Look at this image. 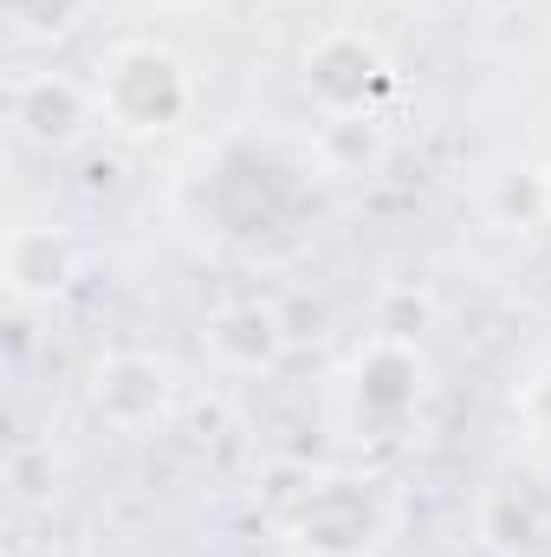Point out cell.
I'll return each mask as SVG.
<instances>
[{
    "mask_svg": "<svg viewBox=\"0 0 551 557\" xmlns=\"http://www.w3.org/2000/svg\"><path fill=\"white\" fill-rule=\"evenodd\" d=\"M487 208H493L506 227H519V221H551L546 169H513V175H500V182H493V195H487Z\"/></svg>",
    "mask_w": 551,
    "mask_h": 557,
    "instance_id": "obj_10",
    "label": "cell"
},
{
    "mask_svg": "<svg viewBox=\"0 0 551 557\" xmlns=\"http://www.w3.org/2000/svg\"><path fill=\"white\" fill-rule=\"evenodd\" d=\"M318 156H325V169H338V175H364V169H377V162L390 156V137H383L377 111H331V117L318 124Z\"/></svg>",
    "mask_w": 551,
    "mask_h": 557,
    "instance_id": "obj_9",
    "label": "cell"
},
{
    "mask_svg": "<svg viewBox=\"0 0 551 557\" xmlns=\"http://www.w3.org/2000/svg\"><path fill=\"white\" fill-rule=\"evenodd\" d=\"M0 273H7L13 305H46L78 278V247L59 227H13L7 253H0Z\"/></svg>",
    "mask_w": 551,
    "mask_h": 557,
    "instance_id": "obj_7",
    "label": "cell"
},
{
    "mask_svg": "<svg viewBox=\"0 0 551 557\" xmlns=\"http://www.w3.org/2000/svg\"><path fill=\"white\" fill-rule=\"evenodd\" d=\"M156 13H195V7H208V0H149Z\"/></svg>",
    "mask_w": 551,
    "mask_h": 557,
    "instance_id": "obj_12",
    "label": "cell"
},
{
    "mask_svg": "<svg viewBox=\"0 0 551 557\" xmlns=\"http://www.w3.org/2000/svg\"><path fill=\"white\" fill-rule=\"evenodd\" d=\"M169 403H175L169 363H156L143 350H118V357H105L91 370V409H98L105 428H118V434L156 428V421L169 416Z\"/></svg>",
    "mask_w": 551,
    "mask_h": 557,
    "instance_id": "obj_5",
    "label": "cell"
},
{
    "mask_svg": "<svg viewBox=\"0 0 551 557\" xmlns=\"http://www.w3.org/2000/svg\"><path fill=\"white\" fill-rule=\"evenodd\" d=\"M305 85H311V98L325 104V117H331V111H370L377 91L390 85V65H383V52H377L364 33L338 26V33H325V39L305 52Z\"/></svg>",
    "mask_w": 551,
    "mask_h": 557,
    "instance_id": "obj_6",
    "label": "cell"
},
{
    "mask_svg": "<svg viewBox=\"0 0 551 557\" xmlns=\"http://www.w3.org/2000/svg\"><path fill=\"white\" fill-rule=\"evenodd\" d=\"M85 13L91 0H7V20L20 39H65Z\"/></svg>",
    "mask_w": 551,
    "mask_h": 557,
    "instance_id": "obj_11",
    "label": "cell"
},
{
    "mask_svg": "<svg viewBox=\"0 0 551 557\" xmlns=\"http://www.w3.org/2000/svg\"><path fill=\"white\" fill-rule=\"evenodd\" d=\"M546 201H551V169H546Z\"/></svg>",
    "mask_w": 551,
    "mask_h": 557,
    "instance_id": "obj_13",
    "label": "cell"
},
{
    "mask_svg": "<svg viewBox=\"0 0 551 557\" xmlns=\"http://www.w3.org/2000/svg\"><path fill=\"white\" fill-rule=\"evenodd\" d=\"M415 396H421V357L403 337H370L364 357L351 363V403L357 421L370 434H396L415 416Z\"/></svg>",
    "mask_w": 551,
    "mask_h": 557,
    "instance_id": "obj_3",
    "label": "cell"
},
{
    "mask_svg": "<svg viewBox=\"0 0 551 557\" xmlns=\"http://www.w3.org/2000/svg\"><path fill=\"white\" fill-rule=\"evenodd\" d=\"M383 532L377 519V499L351 480H331V486H311V499L298 506L292 519V545L305 557H370Z\"/></svg>",
    "mask_w": 551,
    "mask_h": 557,
    "instance_id": "obj_4",
    "label": "cell"
},
{
    "mask_svg": "<svg viewBox=\"0 0 551 557\" xmlns=\"http://www.w3.org/2000/svg\"><path fill=\"white\" fill-rule=\"evenodd\" d=\"M208 350H215V363L234 370V376H267L279 357H285V318H279L273 305H260V298L221 305V311L208 318Z\"/></svg>",
    "mask_w": 551,
    "mask_h": 557,
    "instance_id": "obj_8",
    "label": "cell"
},
{
    "mask_svg": "<svg viewBox=\"0 0 551 557\" xmlns=\"http://www.w3.org/2000/svg\"><path fill=\"white\" fill-rule=\"evenodd\" d=\"M7 117H13L20 143H33V149L52 156V149L85 143V131L98 124V91L78 85V78H65V72H26L7 91Z\"/></svg>",
    "mask_w": 551,
    "mask_h": 557,
    "instance_id": "obj_2",
    "label": "cell"
},
{
    "mask_svg": "<svg viewBox=\"0 0 551 557\" xmlns=\"http://www.w3.org/2000/svg\"><path fill=\"white\" fill-rule=\"evenodd\" d=\"M91 91H98V117H105L111 131H124V137H162V131H175V124L195 111V78H188V65H182L169 46H156V39L118 46V52L98 65Z\"/></svg>",
    "mask_w": 551,
    "mask_h": 557,
    "instance_id": "obj_1",
    "label": "cell"
}]
</instances>
